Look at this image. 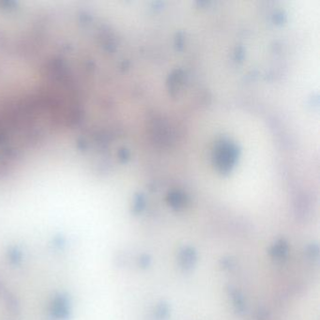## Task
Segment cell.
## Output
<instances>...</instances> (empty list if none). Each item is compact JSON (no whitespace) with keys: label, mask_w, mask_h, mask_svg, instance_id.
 I'll use <instances>...</instances> for the list:
<instances>
[{"label":"cell","mask_w":320,"mask_h":320,"mask_svg":"<svg viewBox=\"0 0 320 320\" xmlns=\"http://www.w3.org/2000/svg\"><path fill=\"white\" fill-rule=\"evenodd\" d=\"M182 265L187 269V268H190V266H192V264L194 265V261H195V252H193L192 250H188V249H185L183 254H182Z\"/></svg>","instance_id":"6da1fadb"},{"label":"cell","mask_w":320,"mask_h":320,"mask_svg":"<svg viewBox=\"0 0 320 320\" xmlns=\"http://www.w3.org/2000/svg\"><path fill=\"white\" fill-rule=\"evenodd\" d=\"M286 250H287V246L285 243H279V245H276L274 246V257H282L285 253H286Z\"/></svg>","instance_id":"7a4b0ae2"}]
</instances>
